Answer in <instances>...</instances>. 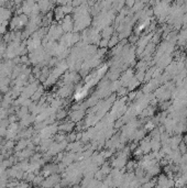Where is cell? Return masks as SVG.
<instances>
[{"instance_id":"obj_1","label":"cell","mask_w":187,"mask_h":188,"mask_svg":"<svg viewBox=\"0 0 187 188\" xmlns=\"http://www.w3.org/2000/svg\"><path fill=\"white\" fill-rule=\"evenodd\" d=\"M87 94V88H83V89H79V90L76 91L75 94V99L76 100H80V99H83Z\"/></svg>"}]
</instances>
